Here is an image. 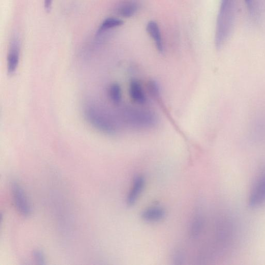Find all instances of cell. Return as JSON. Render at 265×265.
<instances>
[{
    "instance_id": "6da1fadb",
    "label": "cell",
    "mask_w": 265,
    "mask_h": 265,
    "mask_svg": "<svg viewBox=\"0 0 265 265\" xmlns=\"http://www.w3.org/2000/svg\"><path fill=\"white\" fill-rule=\"evenodd\" d=\"M237 12V0H221L217 17L215 45L220 49L231 33Z\"/></svg>"
},
{
    "instance_id": "7a4b0ae2",
    "label": "cell",
    "mask_w": 265,
    "mask_h": 265,
    "mask_svg": "<svg viewBox=\"0 0 265 265\" xmlns=\"http://www.w3.org/2000/svg\"><path fill=\"white\" fill-rule=\"evenodd\" d=\"M84 113L88 123L104 134L114 135L119 130V123L113 115L96 104L86 105Z\"/></svg>"
},
{
    "instance_id": "3957f363",
    "label": "cell",
    "mask_w": 265,
    "mask_h": 265,
    "mask_svg": "<svg viewBox=\"0 0 265 265\" xmlns=\"http://www.w3.org/2000/svg\"><path fill=\"white\" fill-rule=\"evenodd\" d=\"M121 116L125 124L138 129L152 128L158 123V117L154 112L130 107L122 110Z\"/></svg>"
},
{
    "instance_id": "277c9868",
    "label": "cell",
    "mask_w": 265,
    "mask_h": 265,
    "mask_svg": "<svg viewBox=\"0 0 265 265\" xmlns=\"http://www.w3.org/2000/svg\"><path fill=\"white\" fill-rule=\"evenodd\" d=\"M11 191L17 211L23 216H30L32 213V207L21 186L18 183L13 182L11 185Z\"/></svg>"
},
{
    "instance_id": "5b68a950",
    "label": "cell",
    "mask_w": 265,
    "mask_h": 265,
    "mask_svg": "<svg viewBox=\"0 0 265 265\" xmlns=\"http://www.w3.org/2000/svg\"><path fill=\"white\" fill-rule=\"evenodd\" d=\"M265 203V169L259 175L254 185L249 198V204L252 208L260 207Z\"/></svg>"
},
{
    "instance_id": "8992f818",
    "label": "cell",
    "mask_w": 265,
    "mask_h": 265,
    "mask_svg": "<svg viewBox=\"0 0 265 265\" xmlns=\"http://www.w3.org/2000/svg\"><path fill=\"white\" fill-rule=\"evenodd\" d=\"M20 58V43L14 38L12 41L7 58V70L9 74H13L18 68Z\"/></svg>"
},
{
    "instance_id": "52a82bcc",
    "label": "cell",
    "mask_w": 265,
    "mask_h": 265,
    "mask_svg": "<svg viewBox=\"0 0 265 265\" xmlns=\"http://www.w3.org/2000/svg\"><path fill=\"white\" fill-rule=\"evenodd\" d=\"M138 9L139 5L136 0H125L117 6L115 12L117 15L128 18L133 16Z\"/></svg>"
},
{
    "instance_id": "ba28073f",
    "label": "cell",
    "mask_w": 265,
    "mask_h": 265,
    "mask_svg": "<svg viewBox=\"0 0 265 265\" xmlns=\"http://www.w3.org/2000/svg\"><path fill=\"white\" fill-rule=\"evenodd\" d=\"M145 181L143 176L138 175L134 180L132 187L127 197V203L133 205L137 200L144 187Z\"/></svg>"
},
{
    "instance_id": "9c48e42d",
    "label": "cell",
    "mask_w": 265,
    "mask_h": 265,
    "mask_svg": "<svg viewBox=\"0 0 265 265\" xmlns=\"http://www.w3.org/2000/svg\"><path fill=\"white\" fill-rule=\"evenodd\" d=\"M146 31L154 40L158 50L160 53L164 52V46L162 36L158 23L151 21L146 24Z\"/></svg>"
},
{
    "instance_id": "30bf717a",
    "label": "cell",
    "mask_w": 265,
    "mask_h": 265,
    "mask_svg": "<svg viewBox=\"0 0 265 265\" xmlns=\"http://www.w3.org/2000/svg\"><path fill=\"white\" fill-rule=\"evenodd\" d=\"M129 94L132 100L137 104L143 105L146 103V97L141 83L136 80L131 81Z\"/></svg>"
},
{
    "instance_id": "8fae6325",
    "label": "cell",
    "mask_w": 265,
    "mask_h": 265,
    "mask_svg": "<svg viewBox=\"0 0 265 265\" xmlns=\"http://www.w3.org/2000/svg\"><path fill=\"white\" fill-rule=\"evenodd\" d=\"M165 212L161 208L152 207L144 210L141 215L142 219L150 222H158L164 218Z\"/></svg>"
},
{
    "instance_id": "7c38bea8",
    "label": "cell",
    "mask_w": 265,
    "mask_h": 265,
    "mask_svg": "<svg viewBox=\"0 0 265 265\" xmlns=\"http://www.w3.org/2000/svg\"><path fill=\"white\" fill-rule=\"evenodd\" d=\"M124 23V21L120 18H107L103 21L99 27L97 32V36L100 37L111 29L123 25Z\"/></svg>"
},
{
    "instance_id": "4fadbf2b",
    "label": "cell",
    "mask_w": 265,
    "mask_h": 265,
    "mask_svg": "<svg viewBox=\"0 0 265 265\" xmlns=\"http://www.w3.org/2000/svg\"><path fill=\"white\" fill-rule=\"evenodd\" d=\"M108 95L114 104H120L122 100V91L120 85L117 83L112 84L108 89Z\"/></svg>"
},
{
    "instance_id": "5bb4252c",
    "label": "cell",
    "mask_w": 265,
    "mask_h": 265,
    "mask_svg": "<svg viewBox=\"0 0 265 265\" xmlns=\"http://www.w3.org/2000/svg\"><path fill=\"white\" fill-rule=\"evenodd\" d=\"M203 227L201 217L197 215L192 221L190 228V233L193 238H196L200 234Z\"/></svg>"
},
{
    "instance_id": "9a60e30c",
    "label": "cell",
    "mask_w": 265,
    "mask_h": 265,
    "mask_svg": "<svg viewBox=\"0 0 265 265\" xmlns=\"http://www.w3.org/2000/svg\"><path fill=\"white\" fill-rule=\"evenodd\" d=\"M35 260L40 264H44L45 261V255L42 251L37 250L33 252Z\"/></svg>"
},
{
    "instance_id": "2e32d148",
    "label": "cell",
    "mask_w": 265,
    "mask_h": 265,
    "mask_svg": "<svg viewBox=\"0 0 265 265\" xmlns=\"http://www.w3.org/2000/svg\"><path fill=\"white\" fill-rule=\"evenodd\" d=\"M149 88L151 93L155 96H157L159 94L160 88L159 84L156 81H151L149 84Z\"/></svg>"
},
{
    "instance_id": "e0dca14e",
    "label": "cell",
    "mask_w": 265,
    "mask_h": 265,
    "mask_svg": "<svg viewBox=\"0 0 265 265\" xmlns=\"http://www.w3.org/2000/svg\"><path fill=\"white\" fill-rule=\"evenodd\" d=\"M246 6L249 11L252 13L254 11V5L253 0H245Z\"/></svg>"
},
{
    "instance_id": "ac0fdd59",
    "label": "cell",
    "mask_w": 265,
    "mask_h": 265,
    "mask_svg": "<svg viewBox=\"0 0 265 265\" xmlns=\"http://www.w3.org/2000/svg\"><path fill=\"white\" fill-rule=\"evenodd\" d=\"M52 0H44V7L46 11L49 12L52 6Z\"/></svg>"
}]
</instances>
